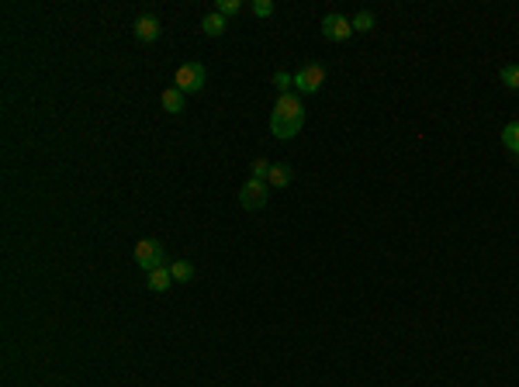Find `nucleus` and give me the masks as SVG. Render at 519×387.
Returning a JSON list of instances; mask_svg holds the SVG:
<instances>
[{"mask_svg":"<svg viewBox=\"0 0 519 387\" xmlns=\"http://www.w3.org/2000/svg\"><path fill=\"white\" fill-rule=\"evenodd\" d=\"M374 25H378L374 11H360V14H353V32H374Z\"/></svg>","mask_w":519,"mask_h":387,"instance_id":"obj_14","label":"nucleus"},{"mask_svg":"<svg viewBox=\"0 0 519 387\" xmlns=\"http://www.w3.org/2000/svg\"><path fill=\"white\" fill-rule=\"evenodd\" d=\"M253 14L256 18H271L274 14V0H253Z\"/></svg>","mask_w":519,"mask_h":387,"instance_id":"obj_17","label":"nucleus"},{"mask_svg":"<svg viewBox=\"0 0 519 387\" xmlns=\"http://www.w3.org/2000/svg\"><path fill=\"white\" fill-rule=\"evenodd\" d=\"M159 32H163V25H159L156 14H139V18L132 21V35H135L139 42H156Z\"/></svg>","mask_w":519,"mask_h":387,"instance_id":"obj_7","label":"nucleus"},{"mask_svg":"<svg viewBox=\"0 0 519 387\" xmlns=\"http://www.w3.org/2000/svg\"><path fill=\"white\" fill-rule=\"evenodd\" d=\"M267 183H271V187H288V183H291V166H288V163H274Z\"/></svg>","mask_w":519,"mask_h":387,"instance_id":"obj_13","label":"nucleus"},{"mask_svg":"<svg viewBox=\"0 0 519 387\" xmlns=\"http://www.w3.org/2000/svg\"><path fill=\"white\" fill-rule=\"evenodd\" d=\"M291 77H295V90H298V94H319L322 83H326V66L305 63V66H298Z\"/></svg>","mask_w":519,"mask_h":387,"instance_id":"obj_4","label":"nucleus"},{"mask_svg":"<svg viewBox=\"0 0 519 387\" xmlns=\"http://www.w3.org/2000/svg\"><path fill=\"white\" fill-rule=\"evenodd\" d=\"M502 146L512 152V159L519 163V118L516 121H509L505 128H502Z\"/></svg>","mask_w":519,"mask_h":387,"instance_id":"obj_11","label":"nucleus"},{"mask_svg":"<svg viewBox=\"0 0 519 387\" xmlns=\"http://www.w3.org/2000/svg\"><path fill=\"white\" fill-rule=\"evenodd\" d=\"M146 284H149V290H156V294H166V290L173 287V277H170V266H159V270H153V273L146 277Z\"/></svg>","mask_w":519,"mask_h":387,"instance_id":"obj_9","label":"nucleus"},{"mask_svg":"<svg viewBox=\"0 0 519 387\" xmlns=\"http://www.w3.org/2000/svg\"><path fill=\"white\" fill-rule=\"evenodd\" d=\"M274 87H277L281 94H291V87H295V77H291V73H274Z\"/></svg>","mask_w":519,"mask_h":387,"instance_id":"obj_19","label":"nucleus"},{"mask_svg":"<svg viewBox=\"0 0 519 387\" xmlns=\"http://www.w3.org/2000/svg\"><path fill=\"white\" fill-rule=\"evenodd\" d=\"M502 83L509 87V90H519V63H509V66H502Z\"/></svg>","mask_w":519,"mask_h":387,"instance_id":"obj_15","label":"nucleus"},{"mask_svg":"<svg viewBox=\"0 0 519 387\" xmlns=\"http://www.w3.org/2000/svg\"><path fill=\"white\" fill-rule=\"evenodd\" d=\"M184 97H187V94H180L177 87H166V90L159 94V104H163V111H166V115H180V111L187 108V101H184Z\"/></svg>","mask_w":519,"mask_h":387,"instance_id":"obj_8","label":"nucleus"},{"mask_svg":"<svg viewBox=\"0 0 519 387\" xmlns=\"http://www.w3.org/2000/svg\"><path fill=\"white\" fill-rule=\"evenodd\" d=\"M132 259H135V266L139 270H146V273H153V270H159V266H170L173 259H170V252L159 246V239H139L135 242V249H132Z\"/></svg>","mask_w":519,"mask_h":387,"instance_id":"obj_2","label":"nucleus"},{"mask_svg":"<svg viewBox=\"0 0 519 387\" xmlns=\"http://www.w3.org/2000/svg\"><path fill=\"white\" fill-rule=\"evenodd\" d=\"M305 125V104L298 94H281L271 108V132L274 139H295Z\"/></svg>","mask_w":519,"mask_h":387,"instance_id":"obj_1","label":"nucleus"},{"mask_svg":"<svg viewBox=\"0 0 519 387\" xmlns=\"http://www.w3.org/2000/svg\"><path fill=\"white\" fill-rule=\"evenodd\" d=\"M215 11H218L222 18H228V14L242 11V4H239V0H218V4H215Z\"/></svg>","mask_w":519,"mask_h":387,"instance_id":"obj_18","label":"nucleus"},{"mask_svg":"<svg viewBox=\"0 0 519 387\" xmlns=\"http://www.w3.org/2000/svg\"><path fill=\"white\" fill-rule=\"evenodd\" d=\"M267 201H271V183H267V180H249V183H242L239 204H242L246 211H260Z\"/></svg>","mask_w":519,"mask_h":387,"instance_id":"obj_5","label":"nucleus"},{"mask_svg":"<svg viewBox=\"0 0 519 387\" xmlns=\"http://www.w3.org/2000/svg\"><path fill=\"white\" fill-rule=\"evenodd\" d=\"M322 35H326L329 42H346V39L353 35V21L343 18V14H326V18H322Z\"/></svg>","mask_w":519,"mask_h":387,"instance_id":"obj_6","label":"nucleus"},{"mask_svg":"<svg viewBox=\"0 0 519 387\" xmlns=\"http://www.w3.org/2000/svg\"><path fill=\"white\" fill-rule=\"evenodd\" d=\"M170 277H173V284H190L194 280V263L190 259H173L170 263Z\"/></svg>","mask_w":519,"mask_h":387,"instance_id":"obj_12","label":"nucleus"},{"mask_svg":"<svg viewBox=\"0 0 519 387\" xmlns=\"http://www.w3.org/2000/svg\"><path fill=\"white\" fill-rule=\"evenodd\" d=\"M204 80H208V70H204L201 63H184V66L173 73V87H177L180 94H197V90L204 87Z\"/></svg>","mask_w":519,"mask_h":387,"instance_id":"obj_3","label":"nucleus"},{"mask_svg":"<svg viewBox=\"0 0 519 387\" xmlns=\"http://www.w3.org/2000/svg\"><path fill=\"white\" fill-rule=\"evenodd\" d=\"M225 28H228V25H225V18H222L218 11H211V14H204V18H201V32H204L208 39L225 35Z\"/></svg>","mask_w":519,"mask_h":387,"instance_id":"obj_10","label":"nucleus"},{"mask_svg":"<svg viewBox=\"0 0 519 387\" xmlns=\"http://www.w3.org/2000/svg\"><path fill=\"white\" fill-rule=\"evenodd\" d=\"M271 159H253V166H249V180H267L271 177Z\"/></svg>","mask_w":519,"mask_h":387,"instance_id":"obj_16","label":"nucleus"}]
</instances>
